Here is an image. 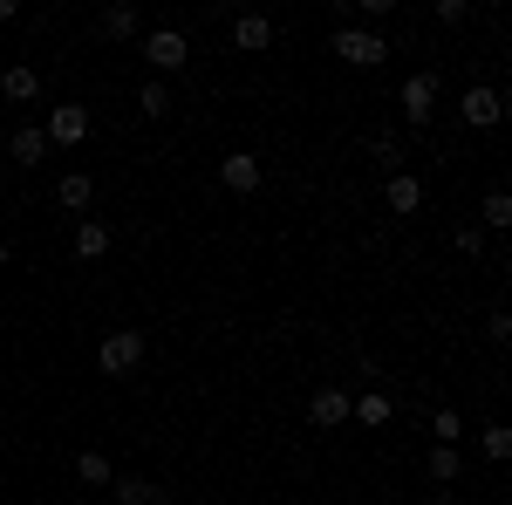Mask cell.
Here are the masks:
<instances>
[{"label": "cell", "mask_w": 512, "mask_h": 505, "mask_svg": "<svg viewBox=\"0 0 512 505\" xmlns=\"http://www.w3.org/2000/svg\"><path fill=\"white\" fill-rule=\"evenodd\" d=\"M349 69H383L390 62V41L376 35V28H335V41H328Z\"/></svg>", "instance_id": "1"}, {"label": "cell", "mask_w": 512, "mask_h": 505, "mask_svg": "<svg viewBox=\"0 0 512 505\" xmlns=\"http://www.w3.org/2000/svg\"><path fill=\"white\" fill-rule=\"evenodd\" d=\"M96 369H103V376H130V369H144V328H117V335H103Z\"/></svg>", "instance_id": "2"}, {"label": "cell", "mask_w": 512, "mask_h": 505, "mask_svg": "<svg viewBox=\"0 0 512 505\" xmlns=\"http://www.w3.org/2000/svg\"><path fill=\"white\" fill-rule=\"evenodd\" d=\"M144 62H151L158 76L185 69V62H192V41H185V28H151V35H144Z\"/></svg>", "instance_id": "3"}, {"label": "cell", "mask_w": 512, "mask_h": 505, "mask_svg": "<svg viewBox=\"0 0 512 505\" xmlns=\"http://www.w3.org/2000/svg\"><path fill=\"white\" fill-rule=\"evenodd\" d=\"M41 137H48V144H62V151L89 144V110H82V103H55L48 123H41Z\"/></svg>", "instance_id": "4"}, {"label": "cell", "mask_w": 512, "mask_h": 505, "mask_svg": "<svg viewBox=\"0 0 512 505\" xmlns=\"http://www.w3.org/2000/svg\"><path fill=\"white\" fill-rule=\"evenodd\" d=\"M458 117L472 123V130H499V123H506V96H499L492 82H472L465 103H458Z\"/></svg>", "instance_id": "5"}, {"label": "cell", "mask_w": 512, "mask_h": 505, "mask_svg": "<svg viewBox=\"0 0 512 505\" xmlns=\"http://www.w3.org/2000/svg\"><path fill=\"white\" fill-rule=\"evenodd\" d=\"M396 103H403V117H410L417 130H424V123L437 117V76H431V69H417V76H403V89H396Z\"/></svg>", "instance_id": "6"}, {"label": "cell", "mask_w": 512, "mask_h": 505, "mask_svg": "<svg viewBox=\"0 0 512 505\" xmlns=\"http://www.w3.org/2000/svg\"><path fill=\"white\" fill-rule=\"evenodd\" d=\"M308 424H315V430H342V424H349V389L321 383L315 396H308Z\"/></svg>", "instance_id": "7"}, {"label": "cell", "mask_w": 512, "mask_h": 505, "mask_svg": "<svg viewBox=\"0 0 512 505\" xmlns=\"http://www.w3.org/2000/svg\"><path fill=\"white\" fill-rule=\"evenodd\" d=\"M260 178H267V171H260L253 151H226L219 157V185H226V192H260Z\"/></svg>", "instance_id": "8"}, {"label": "cell", "mask_w": 512, "mask_h": 505, "mask_svg": "<svg viewBox=\"0 0 512 505\" xmlns=\"http://www.w3.org/2000/svg\"><path fill=\"white\" fill-rule=\"evenodd\" d=\"M383 205H390L396 219L424 212V178H417V171H390V185H383Z\"/></svg>", "instance_id": "9"}, {"label": "cell", "mask_w": 512, "mask_h": 505, "mask_svg": "<svg viewBox=\"0 0 512 505\" xmlns=\"http://www.w3.org/2000/svg\"><path fill=\"white\" fill-rule=\"evenodd\" d=\"M69 246H76V260H82V267H96V260H110L117 233H110L103 219H76V239H69Z\"/></svg>", "instance_id": "10"}, {"label": "cell", "mask_w": 512, "mask_h": 505, "mask_svg": "<svg viewBox=\"0 0 512 505\" xmlns=\"http://www.w3.org/2000/svg\"><path fill=\"white\" fill-rule=\"evenodd\" d=\"M349 417L362 430H383L396 417V396H390V389H362V396H349Z\"/></svg>", "instance_id": "11"}, {"label": "cell", "mask_w": 512, "mask_h": 505, "mask_svg": "<svg viewBox=\"0 0 512 505\" xmlns=\"http://www.w3.org/2000/svg\"><path fill=\"white\" fill-rule=\"evenodd\" d=\"M233 48L239 55H267L274 48V21L267 14H233Z\"/></svg>", "instance_id": "12"}, {"label": "cell", "mask_w": 512, "mask_h": 505, "mask_svg": "<svg viewBox=\"0 0 512 505\" xmlns=\"http://www.w3.org/2000/svg\"><path fill=\"white\" fill-rule=\"evenodd\" d=\"M472 226H478V233H506V226H512V192H506V185H492V192L478 198Z\"/></svg>", "instance_id": "13"}, {"label": "cell", "mask_w": 512, "mask_h": 505, "mask_svg": "<svg viewBox=\"0 0 512 505\" xmlns=\"http://www.w3.org/2000/svg\"><path fill=\"white\" fill-rule=\"evenodd\" d=\"M89 198H96V178H89V171H62V178H55V205H62V212H89Z\"/></svg>", "instance_id": "14"}, {"label": "cell", "mask_w": 512, "mask_h": 505, "mask_svg": "<svg viewBox=\"0 0 512 505\" xmlns=\"http://www.w3.org/2000/svg\"><path fill=\"white\" fill-rule=\"evenodd\" d=\"M110 492H117V505H171L158 478H110Z\"/></svg>", "instance_id": "15"}, {"label": "cell", "mask_w": 512, "mask_h": 505, "mask_svg": "<svg viewBox=\"0 0 512 505\" xmlns=\"http://www.w3.org/2000/svg\"><path fill=\"white\" fill-rule=\"evenodd\" d=\"M7 151H14V164H41V157L55 151V144H48V137H41V123H21V130H14V137H7Z\"/></svg>", "instance_id": "16"}, {"label": "cell", "mask_w": 512, "mask_h": 505, "mask_svg": "<svg viewBox=\"0 0 512 505\" xmlns=\"http://www.w3.org/2000/svg\"><path fill=\"white\" fill-rule=\"evenodd\" d=\"M96 28H103L110 41H130L137 28H144V14H137L130 0H117V7H103V21H96Z\"/></svg>", "instance_id": "17"}, {"label": "cell", "mask_w": 512, "mask_h": 505, "mask_svg": "<svg viewBox=\"0 0 512 505\" xmlns=\"http://www.w3.org/2000/svg\"><path fill=\"white\" fill-rule=\"evenodd\" d=\"M0 96H7V103H35V96H41V76L28 69V62H14V69L0 76Z\"/></svg>", "instance_id": "18"}, {"label": "cell", "mask_w": 512, "mask_h": 505, "mask_svg": "<svg viewBox=\"0 0 512 505\" xmlns=\"http://www.w3.org/2000/svg\"><path fill=\"white\" fill-rule=\"evenodd\" d=\"M76 478L89 485V492H110V478H117V465H110L103 451H76Z\"/></svg>", "instance_id": "19"}, {"label": "cell", "mask_w": 512, "mask_h": 505, "mask_svg": "<svg viewBox=\"0 0 512 505\" xmlns=\"http://www.w3.org/2000/svg\"><path fill=\"white\" fill-rule=\"evenodd\" d=\"M424 465H431L437 485H451V478L465 471V451H458V444H431V458H424Z\"/></svg>", "instance_id": "20"}, {"label": "cell", "mask_w": 512, "mask_h": 505, "mask_svg": "<svg viewBox=\"0 0 512 505\" xmlns=\"http://www.w3.org/2000/svg\"><path fill=\"white\" fill-rule=\"evenodd\" d=\"M137 110H144V117H151V123H158V117H171V89H164V82L151 76V82H144V89H137Z\"/></svg>", "instance_id": "21"}, {"label": "cell", "mask_w": 512, "mask_h": 505, "mask_svg": "<svg viewBox=\"0 0 512 505\" xmlns=\"http://www.w3.org/2000/svg\"><path fill=\"white\" fill-rule=\"evenodd\" d=\"M478 451H485L492 465H506V458H512V430L506 424H485V430H478Z\"/></svg>", "instance_id": "22"}, {"label": "cell", "mask_w": 512, "mask_h": 505, "mask_svg": "<svg viewBox=\"0 0 512 505\" xmlns=\"http://www.w3.org/2000/svg\"><path fill=\"white\" fill-rule=\"evenodd\" d=\"M431 437H437V444H458V437H465V417H458L451 403H444V410H431Z\"/></svg>", "instance_id": "23"}, {"label": "cell", "mask_w": 512, "mask_h": 505, "mask_svg": "<svg viewBox=\"0 0 512 505\" xmlns=\"http://www.w3.org/2000/svg\"><path fill=\"white\" fill-rule=\"evenodd\" d=\"M369 157H376V164H403V137H396V130H376V137H369Z\"/></svg>", "instance_id": "24"}, {"label": "cell", "mask_w": 512, "mask_h": 505, "mask_svg": "<svg viewBox=\"0 0 512 505\" xmlns=\"http://www.w3.org/2000/svg\"><path fill=\"white\" fill-rule=\"evenodd\" d=\"M451 246H458V253H472V260H478V253H485V233H478V226H458V233H451Z\"/></svg>", "instance_id": "25"}, {"label": "cell", "mask_w": 512, "mask_h": 505, "mask_svg": "<svg viewBox=\"0 0 512 505\" xmlns=\"http://www.w3.org/2000/svg\"><path fill=\"white\" fill-rule=\"evenodd\" d=\"M485 335H492V342L506 349V342H512V314H506V308H492V321H485Z\"/></svg>", "instance_id": "26"}, {"label": "cell", "mask_w": 512, "mask_h": 505, "mask_svg": "<svg viewBox=\"0 0 512 505\" xmlns=\"http://www.w3.org/2000/svg\"><path fill=\"white\" fill-rule=\"evenodd\" d=\"M465 14H472V7H465V0H437V21H444V28H458V21H465Z\"/></svg>", "instance_id": "27"}, {"label": "cell", "mask_w": 512, "mask_h": 505, "mask_svg": "<svg viewBox=\"0 0 512 505\" xmlns=\"http://www.w3.org/2000/svg\"><path fill=\"white\" fill-rule=\"evenodd\" d=\"M7 21H14V0H0V28H7Z\"/></svg>", "instance_id": "28"}, {"label": "cell", "mask_w": 512, "mask_h": 505, "mask_svg": "<svg viewBox=\"0 0 512 505\" xmlns=\"http://www.w3.org/2000/svg\"><path fill=\"white\" fill-rule=\"evenodd\" d=\"M7 260H14V246H7V239H0V267H7Z\"/></svg>", "instance_id": "29"}, {"label": "cell", "mask_w": 512, "mask_h": 505, "mask_svg": "<svg viewBox=\"0 0 512 505\" xmlns=\"http://www.w3.org/2000/svg\"><path fill=\"white\" fill-rule=\"evenodd\" d=\"M69 505H89V499H69Z\"/></svg>", "instance_id": "30"}]
</instances>
